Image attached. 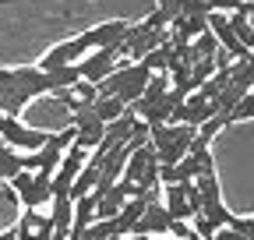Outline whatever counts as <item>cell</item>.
I'll return each instance as SVG.
<instances>
[{
    "label": "cell",
    "mask_w": 254,
    "mask_h": 240,
    "mask_svg": "<svg viewBox=\"0 0 254 240\" xmlns=\"http://www.w3.org/2000/svg\"><path fill=\"white\" fill-rule=\"evenodd\" d=\"M50 92V78L39 67H4L0 71V113L18 117L32 99Z\"/></svg>",
    "instance_id": "cell-1"
},
{
    "label": "cell",
    "mask_w": 254,
    "mask_h": 240,
    "mask_svg": "<svg viewBox=\"0 0 254 240\" xmlns=\"http://www.w3.org/2000/svg\"><path fill=\"white\" fill-rule=\"evenodd\" d=\"M148 78H152V74H148L141 64H134V60L120 57V64L113 67V74H110L106 81H99L95 88H99V96H106V99H120L127 110H131V106L141 99Z\"/></svg>",
    "instance_id": "cell-2"
},
{
    "label": "cell",
    "mask_w": 254,
    "mask_h": 240,
    "mask_svg": "<svg viewBox=\"0 0 254 240\" xmlns=\"http://www.w3.org/2000/svg\"><path fill=\"white\" fill-rule=\"evenodd\" d=\"M190 141H194V127H184V124H163L148 131V145L159 166H177L187 156Z\"/></svg>",
    "instance_id": "cell-3"
},
{
    "label": "cell",
    "mask_w": 254,
    "mask_h": 240,
    "mask_svg": "<svg viewBox=\"0 0 254 240\" xmlns=\"http://www.w3.org/2000/svg\"><path fill=\"white\" fill-rule=\"evenodd\" d=\"M71 141H74V131H71V127H64V131L50 134V141L39 148V152L21 156L25 173H50V177H53V170L60 166V159H64V152L71 148Z\"/></svg>",
    "instance_id": "cell-4"
},
{
    "label": "cell",
    "mask_w": 254,
    "mask_h": 240,
    "mask_svg": "<svg viewBox=\"0 0 254 240\" xmlns=\"http://www.w3.org/2000/svg\"><path fill=\"white\" fill-rule=\"evenodd\" d=\"M50 173H18L14 180H11V191H14V198L28 208V212H36V208H43V205H50L53 201V187H50Z\"/></svg>",
    "instance_id": "cell-5"
},
{
    "label": "cell",
    "mask_w": 254,
    "mask_h": 240,
    "mask_svg": "<svg viewBox=\"0 0 254 240\" xmlns=\"http://www.w3.org/2000/svg\"><path fill=\"white\" fill-rule=\"evenodd\" d=\"M120 180H127V184H134L141 191H152L159 184V163H155V152H152V145H138L131 156H127V166L120 173Z\"/></svg>",
    "instance_id": "cell-6"
},
{
    "label": "cell",
    "mask_w": 254,
    "mask_h": 240,
    "mask_svg": "<svg viewBox=\"0 0 254 240\" xmlns=\"http://www.w3.org/2000/svg\"><path fill=\"white\" fill-rule=\"evenodd\" d=\"M163 43H166V28H155V25L141 21V25H131V28H127V36H124L120 50H124V57H127V60H134V64H138L145 53L159 50Z\"/></svg>",
    "instance_id": "cell-7"
},
{
    "label": "cell",
    "mask_w": 254,
    "mask_h": 240,
    "mask_svg": "<svg viewBox=\"0 0 254 240\" xmlns=\"http://www.w3.org/2000/svg\"><path fill=\"white\" fill-rule=\"evenodd\" d=\"M120 57H124V50H120V46H103V50H92V53H85V57L78 60L81 81H88V85H99V81H106V78L113 74V67L120 64Z\"/></svg>",
    "instance_id": "cell-8"
},
{
    "label": "cell",
    "mask_w": 254,
    "mask_h": 240,
    "mask_svg": "<svg viewBox=\"0 0 254 240\" xmlns=\"http://www.w3.org/2000/svg\"><path fill=\"white\" fill-rule=\"evenodd\" d=\"M127 21H120V18H113V21H103V25H95V28H88V32H81V36H74V46H78V53L85 57V53H92V50H103V46H120L124 43V36H127Z\"/></svg>",
    "instance_id": "cell-9"
},
{
    "label": "cell",
    "mask_w": 254,
    "mask_h": 240,
    "mask_svg": "<svg viewBox=\"0 0 254 240\" xmlns=\"http://www.w3.org/2000/svg\"><path fill=\"white\" fill-rule=\"evenodd\" d=\"M0 141H4L7 148H25V152H39V148L50 141L46 131H36V127H25L18 117H4L0 120Z\"/></svg>",
    "instance_id": "cell-10"
},
{
    "label": "cell",
    "mask_w": 254,
    "mask_h": 240,
    "mask_svg": "<svg viewBox=\"0 0 254 240\" xmlns=\"http://www.w3.org/2000/svg\"><path fill=\"white\" fill-rule=\"evenodd\" d=\"M85 163H88V152L71 141V148L64 152V159H60V166L53 170V180H50L53 198H67V191H71V184H74V177L85 170Z\"/></svg>",
    "instance_id": "cell-11"
},
{
    "label": "cell",
    "mask_w": 254,
    "mask_h": 240,
    "mask_svg": "<svg viewBox=\"0 0 254 240\" xmlns=\"http://www.w3.org/2000/svg\"><path fill=\"white\" fill-rule=\"evenodd\" d=\"M71 131H74V145L88 152V148H99V141L106 134V124L92 113V106H78L74 117H71Z\"/></svg>",
    "instance_id": "cell-12"
},
{
    "label": "cell",
    "mask_w": 254,
    "mask_h": 240,
    "mask_svg": "<svg viewBox=\"0 0 254 240\" xmlns=\"http://www.w3.org/2000/svg\"><path fill=\"white\" fill-rule=\"evenodd\" d=\"M170 226H173V219L166 216L163 201L152 194V201L145 205V212L138 216V223L131 226V233H127V237H155V233H170Z\"/></svg>",
    "instance_id": "cell-13"
},
{
    "label": "cell",
    "mask_w": 254,
    "mask_h": 240,
    "mask_svg": "<svg viewBox=\"0 0 254 240\" xmlns=\"http://www.w3.org/2000/svg\"><path fill=\"white\" fill-rule=\"evenodd\" d=\"M50 240H67L71 237V226H74V201L71 198H53L50 201Z\"/></svg>",
    "instance_id": "cell-14"
},
{
    "label": "cell",
    "mask_w": 254,
    "mask_h": 240,
    "mask_svg": "<svg viewBox=\"0 0 254 240\" xmlns=\"http://www.w3.org/2000/svg\"><path fill=\"white\" fill-rule=\"evenodd\" d=\"M163 208L173 223H190L194 219V208L187 205V194H184V184H170L163 191Z\"/></svg>",
    "instance_id": "cell-15"
},
{
    "label": "cell",
    "mask_w": 254,
    "mask_h": 240,
    "mask_svg": "<svg viewBox=\"0 0 254 240\" xmlns=\"http://www.w3.org/2000/svg\"><path fill=\"white\" fill-rule=\"evenodd\" d=\"M14 237L18 240H50V219L43 212H28L25 208V216L14 226Z\"/></svg>",
    "instance_id": "cell-16"
},
{
    "label": "cell",
    "mask_w": 254,
    "mask_h": 240,
    "mask_svg": "<svg viewBox=\"0 0 254 240\" xmlns=\"http://www.w3.org/2000/svg\"><path fill=\"white\" fill-rule=\"evenodd\" d=\"M95 184H99V163H85V170L74 177V184H71V191H67V198L71 201H78V198H85V194H92L95 191Z\"/></svg>",
    "instance_id": "cell-17"
},
{
    "label": "cell",
    "mask_w": 254,
    "mask_h": 240,
    "mask_svg": "<svg viewBox=\"0 0 254 240\" xmlns=\"http://www.w3.org/2000/svg\"><path fill=\"white\" fill-rule=\"evenodd\" d=\"M21 170H25L21 152H14V148H7L4 141H0V184H11Z\"/></svg>",
    "instance_id": "cell-18"
},
{
    "label": "cell",
    "mask_w": 254,
    "mask_h": 240,
    "mask_svg": "<svg viewBox=\"0 0 254 240\" xmlns=\"http://www.w3.org/2000/svg\"><path fill=\"white\" fill-rule=\"evenodd\" d=\"M46 78H50V92H67V88H74V85L81 81V71H78V64H71V67L50 71Z\"/></svg>",
    "instance_id": "cell-19"
},
{
    "label": "cell",
    "mask_w": 254,
    "mask_h": 240,
    "mask_svg": "<svg viewBox=\"0 0 254 240\" xmlns=\"http://www.w3.org/2000/svg\"><path fill=\"white\" fill-rule=\"evenodd\" d=\"M92 113L103 120V124H113V120H120L124 113H127V106L120 103V99H106V96H99L92 103Z\"/></svg>",
    "instance_id": "cell-20"
},
{
    "label": "cell",
    "mask_w": 254,
    "mask_h": 240,
    "mask_svg": "<svg viewBox=\"0 0 254 240\" xmlns=\"http://www.w3.org/2000/svg\"><path fill=\"white\" fill-rule=\"evenodd\" d=\"M230 21V28H233V36L251 50V43H254V32H251V21H247V14L244 11H233V18H226Z\"/></svg>",
    "instance_id": "cell-21"
},
{
    "label": "cell",
    "mask_w": 254,
    "mask_h": 240,
    "mask_svg": "<svg viewBox=\"0 0 254 240\" xmlns=\"http://www.w3.org/2000/svg\"><path fill=\"white\" fill-rule=\"evenodd\" d=\"M198 216H205L215 230L230 226V219H233V212H230V208H222V205H212V208H205V212H198Z\"/></svg>",
    "instance_id": "cell-22"
},
{
    "label": "cell",
    "mask_w": 254,
    "mask_h": 240,
    "mask_svg": "<svg viewBox=\"0 0 254 240\" xmlns=\"http://www.w3.org/2000/svg\"><path fill=\"white\" fill-rule=\"evenodd\" d=\"M254 117V88H251V92L237 103V110H233V120H251Z\"/></svg>",
    "instance_id": "cell-23"
},
{
    "label": "cell",
    "mask_w": 254,
    "mask_h": 240,
    "mask_svg": "<svg viewBox=\"0 0 254 240\" xmlns=\"http://www.w3.org/2000/svg\"><path fill=\"white\" fill-rule=\"evenodd\" d=\"M212 240H244L237 230H230V226H222V230H215V237Z\"/></svg>",
    "instance_id": "cell-24"
},
{
    "label": "cell",
    "mask_w": 254,
    "mask_h": 240,
    "mask_svg": "<svg viewBox=\"0 0 254 240\" xmlns=\"http://www.w3.org/2000/svg\"><path fill=\"white\" fill-rule=\"evenodd\" d=\"M0 240H18V237H14V230H4V233H0Z\"/></svg>",
    "instance_id": "cell-25"
},
{
    "label": "cell",
    "mask_w": 254,
    "mask_h": 240,
    "mask_svg": "<svg viewBox=\"0 0 254 240\" xmlns=\"http://www.w3.org/2000/svg\"><path fill=\"white\" fill-rule=\"evenodd\" d=\"M110 240H124V237H110Z\"/></svg>",
    "instance_id": "cell-26"
},
{
    "label": "cell",
    "mask_w": 254,
    "mask_h": 240,
    "mask_svg": "<svg viewBox=\"0 0 254 240\" xmlns=\"http://www.w3.org/2000/svg\"><path fill=\"white\" fill-rule=\"evenodd\" d=\"M0 120H4V113H0Z\"/></svg>",
    "instance_id": "cell-27"
},
{
    "label": "cell",
    "mask_w": 254,
    "mask_h": 240,
    "mask_svg": "<svg viewBox=\"0 0 254 240\" xmlns=\"http://www.w3.org/2000/svg\"><path fill=\"white\" fill-rule=\"evenodd\" d=\"M166 240H173V237H166Z\"/></svg>",
    "instance_id": "cell-28"
},
{
    "label": "cell",
    "mask_w": 254,
    "mask_h": 240,
    "mask_svg": "<svg viewBox=\"0 0 254 240\" xmlns=\"http://www.w3.org/2000/svg\"><path fill=\"white\" fill-rule=\"evenodd\" d=\"M251 4H254V0H251Z\"/></svg>",
    "instance_id": "cell-29"
},
{
    "label": "cell",
    "mask_w": 254,
    "mask_h": 240,
    "mask_svg": "<svg viewBox=\"0 0 254 240\" xmlns=\"http://www.w3.org/2000/svg\"><path fill=\"white\" fill-rule=\"evenodd\" d=\"M251 240H254V237H251Z\"/></svg>",
    "instance_id": "cell-30"
}]
</instances>
